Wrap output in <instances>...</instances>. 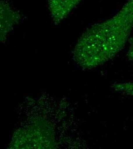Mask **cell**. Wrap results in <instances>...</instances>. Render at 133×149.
<instances>
[{"label":"cell","mask_w":133,"mask_h":149,"mask_svg":"<svg viewBox=\"0 0 133 149\" xmlns=\"http://www.w3.org/2000/svg\"><path fill=\"white\" fill-rule=\"evenodd\" d=\"M133 29V0H128L113 17L88 29L72 52L76 64L91 70L111 60L125 46Z\"/></svg>","instance_id":"6da1fadb"},{"label":"cell","mask_w":133,"mask_h":149,"mask_svg":"<svg viewBox=\"0 0 133 149\" xmlns=\"http://www.w3.org/2000/svg\"><path fill=\"white\" fill-rule=\"evenodd\" d=\"M13 138H21V139L25 138L26 140L29 139V141L25 145L24 148H32V143H36V148L38 149V142L40 144V148H43L42 145L41 143V142H43L41 141L42 138L49 142L53 148L54 146V137L53 136L52 132L49 127L44 123H38L28 127L25 130L21 129L19 132L16 133Z\"/></svg>","instance_id":"7a4b0ae2"},{"label":"cell","mask_w":133,"mask_h":149,"mask_svg":"<svg viewBox=\"0 0 133 149\" xmlns=\"http://www.w3.org/2000/svg\"><path fill=\"white\" fill-rule=\"evenodd\" d=\"M82 0H48L49 11L55 24L65 19Z\"/></svg>","instance_id":"3957f363"},{"label":"cell","mask_w":133,"mask_h":149,"mask_svg":"<svg viewBox=\"0 0 133 149\" xmlns=\"http://www.w3.org/2000/svg\"><path fill=\"white\" fill-rule=\"evenodd\" d=\"M6 5L1 3V41L5 39L8 33L20 19L19 15Z\"/></svg>","instance_id":"277c9868"},{"label":"cell","mask_w":133,"mask_h":149,"mask_svg":"<svg viewBox=\"0 0 133 149\" xmlns=\"http://www.w3.org/2000/svg\"><path fill=\"white\" fill-rule=\"evenodd\" d=\"M127 55L128 58L133 63V39L130 44Z\"/></svg>","instance_id":"5b68a950"}]
</instances>
